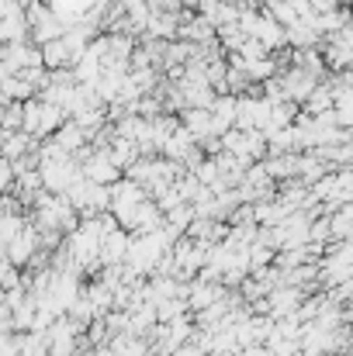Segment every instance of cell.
Returning <instances> with one entry per match:
<instances>
[{
    "instance_id": "4316f807",
    "label": "cell",
    "mask_w": 353,
    "mask_h": 356,
    "mask_svg": "<svg viewBox=\"0 0 353 356\" xmlns=\"http://www.w3.org/2000/svg\"><path fill=\"white\" fill-rule=\"evenodd\" d=\"M343 322H347V325H350V329H353V305H350V308H347V312H343Z\"/></svg>"
},
{
    "instance_id": "8fae6325",
    "label": "cell",
    "mask_w": 353,
    "mask_h": 356,
    "mask_svg": "<svg viewBox=\"0 0 353 356\" xmlns=\"http://www.w3.org/2000/svg\"><path fill=\"white\" fill-rule=\"evenodd\" d=\"M108 149V156H111V163H115L118 170L125 173L128 166H135L139 159H142V152H139V145L132 142V138H121V135H111V145H104Z\"/></svg>"
},
{
    "instance_id": "9c48e42d",
    "label": "cell",
    "mask_w": 353,
    "mask_h": 356,
    "mask_svg": "<svg viewBox=\"0 0 353 356\" xmlns=\"http://www.w3.org/2000/svg\"><path fill=\"white\" fill-rule=\"evenodd\" d=\"M177 38H180V42H191V45H212V42H215V28H212L201 14H194V17H191V14H187V17L180 14Z\"/></svg>"
},
{
    "instance_id": "52a82bcc",
    "label": "cell",
    "mask_w": 353,
    "mask_h": 356,
    "mask_svg": "<svg viewBox=\"0 0 353 356\" xmlns=\"http://www.w3.org/2000/svg\"><path fill=\"white\" fill-rule=\"evenodd\" d=\"M10 42H28V17L17 0H10L0 14V45H10Z\"/></svg>"
},
{
    "instance_id": "d4e9b609",
    "label": "cell",
    "mask_w": 353,
    "mask_h": 356,
    "mask_svg": "<svg viewBox=\"0 0 353 356\" xmlns=\"http://www.w3.org/2000/svg\"><path fill=\"white\" fill-rule=\"evenodd\" d=\"M170 356H208V353H205L198 343H184V346H177V350H173Z\"/></svg>"
},
{
    "instance_id": "7c38bea8",
    "label": "cell",
    "mask_w": 353,
    "mask_h": 356,
    "mask_svg": "<svg viewBox=\"0 0 353 356\" xmlns=\"http://www.w3.org/2000/svg\"><path fill=\"white\" fill-rule=\"evenodd\" d=\"M177 28H180V14H149L146 38H152V42H173L177 38Z\"/></svg>"
},
{
    "instance_id": "f1b7e54d",
    "label": "cell",
    "mask_w": 353,
    "mask_h": 356,
    "mask_svg": "<svg viewBox=\"0 0 353 356\" xmlns=\"http://www.w3.org/2000/svg\"><path fill=\"white\" fill-rule=\"evenodd\" d=\"M7 3H10V0H0V14H3V7H7Z\"/></svg>"
},
{
    "instance_id": "7402d4cb",
    "label": "cell",
    "mask_w": 353,
    "mask_h": 356,
    "mask_svg": "<svg viewBox=\"0 0 353 356\" xmlns=\"http://www.w3.org/2000/svg\"><path fill=\"white\" fill-rule=\"evenodd\" d=\"M239 56H242V63H256V59H267L270 52H267L256 38H246V45L239 49Z\"/></svg>"
},
{
    "instance_id": "2e32d148",
    "label": "cell",
    "mask_w": 353,
    "mask_h": 356,
    "mask_svg": "<svg viewBox=\"0 0 353 356\" xmlns=\"http://www.w3.org/2000/svg\"><path fill=\"white\" fill-rule=\"evenodd\" d=\"M319 38H322V35H319L315 28L301 24V21H298L295 28H288V31H284V45H288V49H295V52H298V49H319Z\"/></svg>"
},
{
    "instance_id": "6da1fadb",
    "label": "cell",
    "mask_w": 353,
    "mask_h": 356,
    "mask_svg": "<svg viewBox=\"0 0 353 356\" xmlns=\"http://www.w3.org/2000/svg\"><path fill=\"white\" fill-rule=\"evenodd\" d=\"M66 121L70 118L63 115V108L45 104L42 97H31V101H24V121H21V131L31 135V138H52Z\"/></svg>"
},
{
    "instance_id": "30bf717a",
    "label": "cell",
    "mask_w": 353,
    "mask_h": 356,
    "mask_svg": "<svg viewBox=\"0 0 353 356\" xmlns=\"http://www.w3.org/2000/svg\"><path fill=\"white\" fill-rule=\"evenodd\" d=\"M128 245H132V236L125 229L108 232V236L101 238V266H125Z\"/></svg>"
},
{
    "instance_id": "3957f363",
    "label": "cell",
    "mask_w": 353,
    "mask_h": 356,
    "mask_svg": "<svg viewBox=\"0 0 353 356\" xmlns=\"http://www.w3.org/2000/svg\"><path fill=\"white\" fill-rule=\"evenodd\" d=\"M70 197V204L77 208V215H80V222L84 218H97V215H104V211H111V187H101V184H91L87 177L66 194Z\"/></svg>"
},
{
    "instance_id": "ac0fdd59",
    "label": "cell",
    "mask_w": 353,
    "mask_h": 356,
    "mask_svg": "<svg viewBox=\"0 0 353 356\" xmlns=\"http://www.w3.org/2000/svg\"><path fill=\"white\" fill-rule=\"evenodd\" d=\"M253 208H256V225H260V229H277V225L291 215L277 197H274V201H263V204H253Z\"/></svg>"
},
{
    "instance_id": "ba28073f",
    "label": "cell",
    "mask_w": 353,
    "mask_h": 356,
    "mask_svg": "<svg viewBox=\"0 0 353 356\" xmlns=\"http://www.w3.org/2000/svg\"><path fill=\"white\" fill-rule=\"evenodd\" d=\"M180 124L194 135V142L201 145V142H208V138H222L219 135V128H215V115L208 111V108H187L184 115H180Z\"/></svg>"
},
{
    "instance_id": "9a60e30c",
    "label": "cell",
    "mask_w": 353,
    "mask_h": 356,
    "mask_svg": "<svg viewBox=\"0 0 353 356\" xmlns=\"http://www.w3.org/2000/svg\"><path fill=\"white\" fill-rule=\"evenodd\" d=\"M333 108H336L333 87H329V83H319V87L308 94V101L301 104V115H308V118H319V115H326V111H333Z\"/></svg>"
},
{
    "instance_id": "4fadbf2b",
    "label": "cell",
    "mask_w": 353,
    "mask_h": 356,
    "mask_svg": "<svg viewBox=\"0 0 353 356\" xmlns=\"http://www.w3.org/2000/svg\"><path fill=\"white\" fill-rule=\"evenodd\" d=\"M35 149H38V138H31V135H24V131H14V135H3V138H0V156L10 159V163L24 159V156L35 152Z\"/></svg>"
},
{
    "instance_id": "ffe728a7",
    "label": "cell",
    "mask_w": 353,
    "mask_h": 356,
    "mask_svg": "<svg viewBox=\"0 0 353 356\" xmlns=\"http://www.w3.org/2000/svg\"><path fill=\"white\" fill-rule=\"evenodd\" d=\"M111 353L115 356H149V343H146V339H139V336L121 332V336L111 339Z\"/></svg>"
},
{
    "instance_id": "5bb4252c",
    "label": "cell",
    "mask_w": 353,
    "mask_h": 356,
    "mask_svg": "<svg viewBox=\"0 0 353 356\" xmlns=\"http://www.w3.org/2000/svg\"><path fill=\"white\" fill-rule=\"evenodd\" d=\"M322 63H326L333 73H347L353 66V49H347V45L336 42V38H326V45H322Z\"/></svg>"
},
{
    "instance_id": "83f0119b",
    "label": "cell",
    "mask_w": 353,
    "mask_h": 356,
    "mask_svg": "<svg viewBox=\"0 0 353 356\" xmlns=\"http://www.w3.org/2000/svg\"><path fill=\"white\" fill-rule=\"evenodd\" d=\"M180 7H201V0H180Z\"/></svg>"
},
{
    "instance_id": "cb8c5ba5",
    "label": "cell",
    "mask_w": 353,
    "mask_h": 356,
    "mask_svg": "<svg viewBox=\"0 0 353 356\" xmlns=\"http://www.w3.org/2000/svg\"><path fill=\"white\" fill-rule=\"evenodd\" d=\"M308 7L315 14H329V10H340V0H308Z\"/></svg>"
},
{
    "instance_id": "484cf974",
    "label": "cell",
    "mask_w": 353,
    "mask_h": 356,
    "mask_svg": "<svg viewBox=\"0 0 353 356\" xmlns=\"http://www.w3.org/2000/svg\"><path fill=\"white\" fill-rule=\"evenodd\" d=\"M239 356H270V353H267L263 346H249V350H242Z\"/></svg>"
},
{
    "instance_id": "8992f818",
    "label": "cell",
    "mask_w": 353,
    "mask_h": 356,
    "mask_svg": "<svg viewBox=\"0 0 353 356\" xmlns=\"http://www.w3.org/2000/svg\"><path fill=\"white\" fill-rule=\"evenodd\" d=\"M38 249H42V245H38V229H35V225H24V229L14 236V242L3 249V256H7V263H10L14 270H21V266L31 263V256H35Z\"/></svg>"
},
{
    "instance_id": "d6986e66",
    "label": "cell",
    "mask_w": 353,
    "mask_h": 356,
    "mask_svg": "<svg viewBox=\"0 0 353 356\" xmlns=\"http://www.w3.org/2000/svg\"><path fill=\"white\" fill-rule=\"evenodd\" d=\"M246 38H249V35L239 28V21H235V24H226V28H219V31H215V42L222 45V52H226V56H239V49L246 45Z\"/></svg>"
},
{
    "instance_id": "603a6c76",
    "label": "cell",
    "mask_w": 353,
    "mask_h": 356,
    "mask_svg": "<svg viewBox=\"0 0 353 356\" xmlns=\"http://www.w3.org/2000/svg\"><path fill=\"white\" fill-rule=\"evenodd\" d=\"M3 194H14V163L0 156V197Z\"/></svg>"
},
{
    "instance_id": "44dd1931",
    "label": "cell",
    "mask_w": 353,
    "mask_h": 356,
    "mask_svg": "<svg viewBox=\"0 0 353 356\" xmlns=\"http://www.w3.org/2000/svg\"><path fill=\"white\" fill-rule=\"evenodd\" d=\"M24 225H28V222H24L21 215H0V252L14 242V236H17Z\"/></svg>"
},
{
    "instance_id": "5b68a950",
    "label": "cell",
    "mask_w": 353,
    "mask_h": 356,
    "mask_svg": "<svg viewBox=\"0 0 353 356\" xmlns=\"http://www.w3.org/2000/svg\"><path fill=\"white\" fill-rule=\"evenodd\" d=\"M0 63L17 76L21 70L42 66V49L31 45V42H10V45H0Z\"/></svg>"
},
{
    "instance_id": "277c9868",
    "label": "cell",
    "mask_w": 353,
    "mask_h": 356,
    "mask_svg": "<svg viewBox=\"0 0 353 356\" xmlns=\"http://www.w3.org/2000/svg\"><path fill=\"white\" fill-rule=\"evenodd\" d=\"M77 163H80V170H84V177H87L91 184L115 187L118 180H121V170L111 163L108 149H94V145H87V149L77 152Z\"/></svg>"
},
{
    "instance_id": "7a4b0ae2",
    "label": "cell",
    "mask_w": 353,
    "mask_h": 356,
    "mask_svg": "<svg viewBox=\"0 0 353 356\" xmlns=\"http://www.w3.org/2000/svg\"><path fill=\"white\" fill-rule=\"evenodd\" d=\"M38 173H42V187H45L49 194H70V191L84 180V170H80L77 156L45 159V163H38Z\"/></svg>"
},
{
    "instance_id": "e0dca14e",
    "label": "cell",
    "mask_w": 353,
    "mask_h": 356,
    "mask_svg": "<svg viewBox=\"0 0 353 356\" xmlns=\"http://www.w3.org/2000/svg\"><path fill=\"white\" fill-rule=\"evenodd\" d=\"M212 115H215L219 135H226L229 128H235V97L233 94H219L215 104H212Z\"/></svg>"
}]
</instances>
